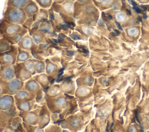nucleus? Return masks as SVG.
Masks as SVG:
<instances>
[{"label":"nucleus","mask_w":149,"mask_h":132,"mask_svg":"<svg viewBox=\"0 0 149 132\" xmlns=\"http://www.w3.org/2000/svg\"><path fill=\"white\" fill-rule=\"evenodd\" d=\"M58 124L62 129H67L70 132H79L84 124V117L81 112L77 111L61 120Z\"/></svg>","instance_id":"f257e3e1"},{"label":"nucleus","mask_w":149,"mask_h":132,"mask_svg":"<svg viewBox=\"0 0 149 132\" xmlns=\"http://www.w3.org/2000/svg\"><path fill=\"white\" fill-rule=\"evenodd\" d=\"M74 3L73 1H65L62 3L54 2L51 9L58 13L67 23L75 27L76 20L73 18Z\"/></svg>","instance_id":"f03ea898"},{"label":"nucleus","mask_w":149,"mask_h":132,"mask_svg":"<svg viewBox=\"0 0 149 132\" xmlns=\"http://www.w3.org/2000/svg\"><path fill=\"white\" fill-rule=\"evenodd\" d=\"M74 96L63 94L55 98L45 97V102L51 113H61L69 105L70 99Z\"/></svg>","instance_id":"7ed1b4c3"},{"label":"nucleus","mask_w":149,"mask_h":132,"mask_svg":"<svg viewBox=\"0 0 149 132\" xmlns=\"http://www.w3.org/2000/svg\"><path fill=\"white\" fill-rule=\"evenodd\" d=\"M48 10L49 20L57 34L63 33L68 35L74 30V27L67 23L58 13L54 12L51 8Z\"/></svg>","instance_id":"20e7f679"},{"label":"nucleus","mask_w":149,"mask_h":132,"mask_svg":"<svg viewBox=\"0 0 149 132\" xmlns=\"http://www.w3.org/2000/svg\"><path fill=\"white\" fill-rule=\"evenodd\" d=\"M27 18V15L23 9L6 6L2 19L8 23L22 25Z\"/></svg>","instance_id":"39448f33"},{"label":"nucleus","mask_w":149,"mask_h":132,"mask_svg":"<svg viewBox=\"0 0 149 132\" xmlns=\"http://www.w3.org/2000/svg\"><path fill=\"white\" fill-rule=\"evenodd\" d=\"M23 89L26 91L36 95V100L37 103L40 104L45 101L43 89L33 78L24 82Z\"/></svg>","instance_id":"423d86ee"},{"label":"nucleus","mask_w":149,"mask_h":132,"mask_svg":"<svg viewBox=\"0 0 149 132\" xmlns=\"http://www.w3.org/2000/svg\"><path fill=\"white\" fill-rule=\"evenodd\" d=\"M2 94L14 96L20 90L23 89L24 82L17 78H14L9 81L1 80Z\"/></svg>","instance_id":"0eeeda50"},{"label":"nucleus","mask_w":149,"mask_h":132,"mask_svg":"<svg viewBox=\"0 0 149 132\" xmlns=\"http://www.w3.org/2000/svg\"><path fill=\"white\" fill-rule=\"evenodd\" d=\"M41 108V105L37 103L35 108L28 112L19 111V116L22 119L23 122L28 124L37 126L39 120V114Z\"/></svg>","instance_id":"6e6552de"},{"label":"nucleus","mask_w":149,"mask_h":132,"mask_svg":"<svg viewBox=\"0 0 149 132\" xmlns=\"http://www.w3.org/2000/svg\"><path fill=\"white\" fill-rule=\"evenodd\" d=\"M19 114V111L16 105L8 111H0V132H3L6 127L10 126L12 118Z\"/></svg>","instance_id":"1a4fd4ad"},{"label":"nucleus","mask_w":149,"mask_h":132,"mask_svg":"<svg viewBox=\"0 0 149 132\" xmlns=\"http://www.w3.org/2000/svg\"><path fill=\"white\" fill-rule=\"evenodd\" d=\"M23 28L21 25L10 23L2 19L0 21V38L14 35L21 31Z\"/></svg>","instance_id":"9d476101"},{"label":"nucleus","mask_w":149,"mask_h":132,"mask_svg":"<svg viewBox=\"0 0 149 132\" xmlns=\"http://www.w3.org/2000/svg\"><path fill=\"white\" fill-rule=\"evenodd\" d=\"M17 53V45H12L10 50L0 54V64H15Z\"/></svg>","instance_id":"9b49d317"},{"label":"nucleus","mask_w":149,"mask_h":132,"mask_svg":"<svg viewBox=\"0 0 149 132\" xmlns=\"http://www.w3.org/2000/svg\"><path fill=\"white\" fill-rule=\"evenodd\" d=\"M44 61L45 63V73L50 78L52 81L55 80L58 78L59 72L62 68V65L51 61L48 58Z\"/></svg>","instance_id":"f8f14e48"},{"label":"nucleus","mask_w":149,"mask_h":132,"mask_svg":"<svg viewBox=\"0 0 149 132\" xmlns=\"http://www.w3.org/2000/svg\"><path fill=\"white\" fill-rule=\"evenodd\" d=\"M50 41L64 49L73 50L76 46L75 41H74L68 35L63 33L58 34V36L56 39Z\"/></svg>","instance_id":"ddd939ff"},{"label":"nucleus","mask_w":149,"mask_h":132,"mask_svg":"<svg viewBox=\"0 0 149 132\" xmlns=\"http://www.w3.org/2000/svg\"><path fill=\"white\" fill-rule=\"evenodd\" d=\"M40 104L41 105V108L39 114L38 126L41 128L44 129L51 122V112L45 101Z\"/></svg>","instance_id":"4468645a"},{"label":"nucleus","mask_w":149,"mask_h":132,"mask_svg":"<svg viewBox=\"0 0 149 132\" xmlns=\"http://www.w3.org/2000/svg\"><path fill=\"white\" fill-rule=\"evenodd\" d=\"M61 90L64 94L74 96L76 89L77 87L75 79L73 78H68L61 80L59 83Z\"/></svg>","instance_id":"2eb2a0df"},{"label":"nucleus","mask_w":149,"mask_h":132,"mask_svg":"<svg viewBox=\"0 0 149 132\" xmlns=\"http://www.w3.org/2000/svg\"><path fill=\"white\" fill-rule=\"evenodd\" d=\"M38 30L47 35L48 39L54 40L56 39L58 36V34L54 30V28L49 20L41 23L38 27Z\"/></svg>","instance_id":"dca6fc26"},{"label":"nucleus","mask_w":149,"mask_h":132,"mask_svg":"<svg viewBox=\"0 0 149 132\" xmlns=\"http://www.w3.org/2000/svg\"><path fill=\"white\" fill-rule=\"evenodd\" d=\"M14 68L15 78L23 82H26L33 78V75L25 69L22 63H16L14 64Z\"/></svg>","instance_id":"f3484780"},{"label":"nucleus","mask_w":149,"mask_h":132,"mask_svg":"<svg viewBox=\"0 0 149 132\" xmlns=\"http://www.w3.org/2000/svg\"><path fill=\"white\" fill-rule=\"evenodd\" d=\"M15 78L14 64L1 65L0 79L3 81H9Z\"/></svg>","instance_id":"a211bd4d"},{"label":"nucleus","mask_w":149,"mask_h":132,"mask_svg":"<svg viewBox=\"0 0 149 132\" xmlns=\"http://www.w3.org/2000/svg\"><path fill=\"white\" fill-rule=\"evenodd\" d=\"M91 96V89L90 87L81 86L76 87L74 93V98L77 102L86 101Z\"/></svg>","instance_id":"6ab92c4d"},{"label":"nucleus","mask_w":149,"mask_h":132,"mask_svg":"<svg viewBox=\"0 0 149 132\" xmlns=\"http://www.w3.org/2000/svg\"><path fill=\"white\" fill-rule=\"evenodd\" d=\"M49 10L48 9H44L40 8L38 13H37L33 17L34 23L32 25L31 28L37 27L38 28L40 24L45 21L49 20Z\"/></svg>","instance_id":"aec40b11"},{"label":"nucleus","mask_w":149,"mask_h":132,"mask_svg":"<svg viewBox=\"0 0 149 132\" xmlns=\"http://www.w3.org/2000/svg\"><path fill=\"white\" fill-rule=\"evenodd\" d=\"M15 105L13 96L2 94L0 96V111H8Z\"/></svg>","instance_id":"412c9836"},{"label":"nucleus","mask_w":149,"mask_h":132,"mask_svg":"<svg viewBox=\"0 0 149 132\" xmlns=\"http://www.w3.org/2000/svg\"><path fill=\"white\" fill-rule=\"evenodd\" d=\"M43 91L44 93V97L48 98H55L63 94L61 90L59 83L51 84L43 90Z\"/></svg>","instance_id":"4be33fe9"},{"label":"nucleus","mask_w":149,"mask_h":132,"mask_svg":"<svg viewBox=\"0 0 149 132\" xmlns=\"http://www.w3.org/2000/svg\"><path fill=\"white\" fill-rule=\"evenodd\" d=\"M75 82L77 87L81 86H86L90 87L93 83L94 79L90 73L87 72H84L82 74H80L75 79Z\"/></svg>","instance_id":"5701e85b"},{"label":"nucleus","mask_w":149,"mask_h":132,"mask_svg":"<svg viewBox=\"0 0 149 132\" xmlns=\"http://www.w3.org/2000/svg\"><path fill=\"white\" fill-rule=\"evenodd\" d=\"M29 35L33 38L34 41L37 45H39L47 42V35L38 30V28L33 27L29 31Z\"/></svg>","instance_id":"b1692460"},{"label":"nucleus","mask_w":149,"mask_h":132,"mask_svg":"<svg viewBox=\"0 0 149 132\" xmlns=\"http://www.w3.org/2000/svg\"><path fill=\"white\" fill-rule=\"evenodd\" d=\"M17 46L21 49L31 52L37 44L34 41L33 38L29 35V32L21 39V41L17 45Z\"/></svg>","instance_id":"393cba45"},{"label":"nucleus","mask_w":149,"mask_h":132,"mask_svg":"<svg viewBox=\"0 0 149 132\" xmlns=\"http://www.w3.org/2000/svg\"><path fill=\"white\" fill-rule=\"evenodd\" d=\"M15 101H31L36 99V95L35 94L30 93L24 89L20 90L16 94L13 96Z\"/></svg>","instance_id":"a878e982"},{"label":"nucleus","mask_w":149,"mask_h":132,"mask_svg":"<svg viewBox=\"0 0 149 132\" xmlns=\"http://www.w3.org/2000/svg\"><path fill=\"white\" fill-rule=\"evenodd\" d=\"M15 105L17 109L20 112H28L31 111L37 105L36 100L27 101H17L15 102Z\"/></svg>","instance_id":"bb28decb"},{"label":"nucleus","mask_w":149,"mask_h":132,"mask_svg":"<svg viewBox=\"0 0 149 132\" xmlns=\"http://www.w3.org/2000/svg\"><path fill=\"white\" fill-rule=\"evenodd\" d=\"M29 32V31L26 28L14 35L10 36H3L2 38H5L9 43L12 45H17L18 43L21 41V39Z\"/></svg>","instance_id":"cd10ccee"},{"label":"nucleus","mask_w":149,"mask_h":132,"mask_svg":"<svg viewBox=\"0 0 149 132\" xmlns=\"http://www.w3.org/2000/svg\"><path fill=\"white\" fill-rule=\"evenodd\" d=\"M33 78L39 83L43 90L51 85V79L45 72L41 74H36L33 76Z\"/></svg>","instance_id":"c85d7f7f"},{"label":"nucleus","mask_w":149,"mask_h":132,"mask_svg":"<svg viewBox=\"0 0 149 132\" xmlns=\"http://www.w3.org/2000/svg\"><path fill=\"white\" fill-rule=\"evenodd\" d=\"M40 9V8L39 6L33 0H31L23 8L27 17H33L37 13H38Z\"/></svg>","instance_id":"c756f323"},{"label":"nucleus","mask_w":149,"mask_h":132,"mask_svg":"<svg viewBox=\"0 0 149 132\" xmlns=\"http://www.w3.org/2000/svg\"><path fill=\"white\" fill-rule=\"evenodd\" d=\"M32 58H33V56L31 52L18 47V53L16 58V63H23L29 59Z\"/></svg>","instance_id":"7c9ffc66"},{"label":"nucleus","mask_w":149,"mask_h":132,"mask_svg":"<svg viewBox=\"0 0 149 132\" xmlns=\"http://www.w3.org/2000/svg\"><path fill=\"white\" fill-rule=\"evenodd\" d=\"M31 0H8L6 6L23 9Z\"/></svg>","instance_id":"2f4dec72"},{"label":"nucleus","mask_w":149,"mask_h":132,"mask_svg":"<svg viewBox=\"0 0 149 132\" xmlns=\"http://www.w3.org/2000/svg\"><path fill=\"white\" fill-rule=\"evenodd\" d=\"M91 27L89 25L87 24H80V25H76L74 28V30L79 32L83 36L90 35L92 33Z\"/></svg>","instance_id":"473e14b6"},{"label":"nucleus","mask_w":149,"mask_h":132,"mask_svg":"<svg viewBox=\"0 0 149 132\" xmlns=\"http://www.w3.org/2000/svg\"><path fill=\"white\" fill-rule=\"evenodd\" d=\"M34 65L36 74H41L45 72V63L44 60L33 58Z\"/></svg>","instance_id":"72a5a7b5"},{"label":"nucleus","mask_w":149,"mask_h":132,"mask_svg":"<svg viewBox=\"0 0 149 132\" xmlns=\"http://www.w3.org/2000/svg\"><path fill=\"white\" fill-rule=\"evenodd\" d=\"M25 69L30 73L33 76L36 74V71L35 69V65L34 61L32 59H29L23 63H22Z\"/></svg>","instance_id":"f704fd0d"},{"label":"nucleus","mask_w":149,"mask_h":132,"mask_svg":"<svg viewBox=\"0 0 149 132\" xmlns=\"http://www.w3.org/2000/svg\"><path fill=\"white\" fill-rule=\"evenodd\" d=\"M39 7L41 9H49L54 3L53 0H34Z\"/></svg>","instance_id":"c9c22d12"},{"label":"nucleus","mask_w":149,"mask_h":132,"mask_svg":"<svg viewBox=\"0 0 149 132\" xmlns=\"http://www.w3.org/2000/svg\"><path fill=\"white\" fill-rule=\"evenodd\" d=\"M26 132H44V129L40 127L38 125L33 126L22 122Z\"/></svg>","instance_id":"e433bc0d"},{"label":"nucleus","mask_w":149,"mask_h":132,"mask_svg":"<svg viewBox=\"0 0 149 132\" xmlns=\"http://www.w3.org/2000/svg\"><path fill=\"white\" fill-rule=\"evenodd\" d=\"M12 45L5 38H0V54L10 49Z\"/></svg>","instance_id":"4c0bfd02"},{"label":"nucleus","mask_w":149,"mask_h":132,"mask_svg":"<svg viewBox=\"0 0 149 132\" xmlns=\"http://www.w3.org/2000/svg\"><path fill=\"white\" fill-rule=\"evenodd\" d=\"M62 129L57 123L48 124L44 128V132H61Z\"/></svg>","instance_id":"58836bf2"},{"label":"nucleus","mask_w":149,"mask_h":132,"mask_svg":"<svg viewBox=\"0 0 149 132\" xmlns=\"http://www.w3.org/2000/svg\"><path fill=\"white\" fill-rule=\"evenodd\" d=\"M68 36L74 41H79L84 39V36L74 30L68 35Z\"/></svg>","instance_id":"ea45409f"},{"label":"nucleus","mask_w":149,"mask_h":132,"mask_svg":"<svg viewBox=\"0 0 149 132\" xmlns=\"http://www.w3.org/2000/svg\"><path fill=\"white\" fill-rule=\"evenodd\" d=\"M34 23L33 17H27L26 21L24 22V23L22 25L24 28H26V29L29 31L32 27V25Z\"/></svg>","instance_id":"a19ab883"},{"label":"nucleus","mask_w":149,"mask_h":132,"mask_svg":"<svg viewBox=\"0 0 149 132\" xmlns=\"http://www.w3.org/2000/svg\"><path fill=\"white\" fill-rule=\"evenodd\" d=\"M133 10L136 12V13H141L142 12V9L140 8V7H139L138 6H133Z\"/></svg>","instance_id":"79ce46f5"},{"label":"nucleus","mask_w":149,"mask_h":132,"mask_svg":"<svg viewBox=\"0 0 149 132\" xmlns=\"http://www.w3.org/2000/svg\"><path fill=\"white\" fill-rule=\"evenodd\" d=\"M76 0H53L54 2L57 3H62L65 1H73L74 2Z\"/></svg>","instance_id":"37998d69"},{"label":"nucleus","mask_w":149,"mask_h":132,"mask_svg":"<svg viewBox=\"0 0 149 132\" xmlns=\"http://www.w3.org/2000/svg\"><path fill=\"white\" fill-rule=\"evenodd\" d=\"M116 26L118 27V28L119 30H120L121 31H123V28H122V27H121V25H120V24H119V23L116 22Z\"/></svg>","instance_id":"c03bdc74"},{"label":"nucleus","mask_w":149,"mask_h":132,"mask_svg":"<svg viewBox=\"0 0 149 132\" xmlns=\"http://www.w3.org/2000/svg\"><path fill=\"white\" fill-rule=\"evenodd\" d=\"M140 8H142V9H143L142 10H143V11H146V10H147V7L145 6L141 5V6H140Z\"/></svg>","instance_id":"a18cd8bd"},{"label":"nucleus","mask_w":149,"mask_h":132,"mask_svg":"<svg viewBox=\"0 0 149 132\" xmlns=\"http://www.w3.org/2000/svg\"><path fill=\"white\" fill-rule=\"evenodd\" d=\"M106 16H107V17L108 18V19H109V20H112V17L109 14H108V13H107L106 14Z\"/></svg>","instance_id":"49530a36"},{"label":"nucleus","mask_w":149,"mask_h":132,"mask_svg":"<svg viewBox=\"0 0 149 132\" xmlns=\"http://www.w3.org/2000/svg\"><path fill=\"white\" fill-rule=\"evenodd\" d=\"M61 132H70V131L67 129H62Z\"/></svg>","instance_id":"de8ad7c7"},{"label":"nucleus","mask_w":149,"mask_h":132,"mask_svg":"<svg viewBox=\"0 0 149 132\" xmlns=\"http://www.w3.org/2000/svg\"><path fill=\"white\" fill-rule=\"evenodd\" d=\"M137 20H138V21H140V22H141V21H142V19H141V17H137Z\"/></svg>","instance_id":"09e8293b"},{"label":"nucleus","mask_w":149,"mask_h":132,"mask_svg":"<svg viewBox=\"0 0 149 132\" xmlns=\"http://www.w3.org/2000/svg\"><path fill=\"white\" fill-rule=\"evenodd\" d=\"M143 18H144V19H146L147 18V14H146L143 13Z\"/></svg>","instance_id":"8fccbe9b"},{"label":"nucleus","mask_w":149,"mask_h":132,"mask_svg":"<svg viewBox=\"0 0 149 132\" xmlns=\"http://www.w3.org/2000/svg\"><path fill=\"white\" fill-rule=\"evenodd\" d=\"M113 31H115V33H116L117 35H119V34H120V32H119L118 30H114Z\"/></svg>","instance_id":"3c124183"},{"label":"nucleus","mask_w":149,"mask_h":132,"mask_svg":"<svg viewBox=\"0 0 149 132\" xmlns=\"http://www.w3.org/2000/svg\"><path fill=\"white\" fill-rule=\"evenodd\" d=\"M126 10H127V14H131V12H130V10L127 9Z\"/></svg>","instance_id":"603ef678"},{"label":"nucleus","mask_w":149,"mask_h":132,"mask_svg":"<svg viewBox=\"0 0 149 132\" xmlns=\"http://www.w3.org/2000/svg\"><path fill=\"white\" fill-rule=\"evenodd\" d=\"M15 132H22V131H18V130H17L16 129L15 130Z\"/></svg>","instance_id":"864d4df0"},{"label":"nucleus","mask_w":149,"mask_h":132,"mask_svg":"<svg viewBox=\"0 0 149 132\" xmlns=\"http://www.w3.org/2000/svg\"><path fill=\"white\" fill-rule=\"evenodd\" d=\"M1 65L0 64V72H1Z\"/></svg>","instance_id":"5fc2aeb1"},{"label":"nucleus","mask_w":149,"mask_h":132,"mask_svg":"<svg viewBox=\"0 0 149 132\" xmlns=\"http://www.w3.org/2000/svg\"><path fill=\"white\" fill-rule=\"evenodd\" d=\"M115 132H119V131H115Z\"/></svg>","instance_id":"6e6d98bb"},{"label":"nucleus","mask_w":149,"mask_h":132,"mask_svg":"<svg viewBox=\"0 0 149 132\" xmlns=\"http://www.w3.org/2000/svg\"><path fill=\"white\" fill-rule=\"evenodd\" d=\"M33 1H34V0H33Z\"/></svg>","instance_id":"4d7b16f0"},{"label":"nucleus","mask_w":149,"mask_h":132,"mask_svg":"<svg viewBox=\"0 0 149 132\" xmlns=\"http://www.w3.org/2000/svg\"></svg>","instance_id":"13d9d810"}]
</instances>
